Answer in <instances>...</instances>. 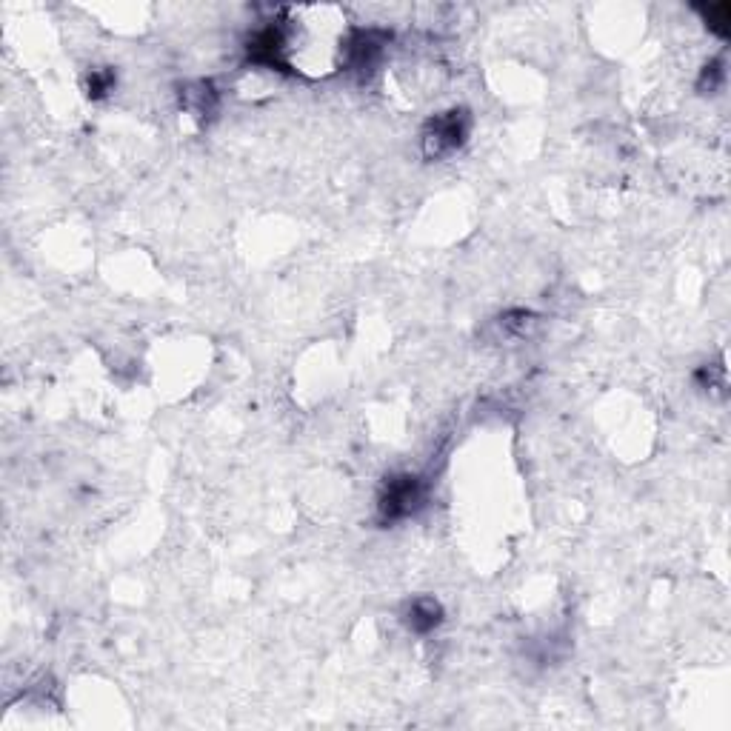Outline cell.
I'll use <instances>...</instances> for the list:
<instances>
[{
  "label": "cell",
  "instance_id": "8",
  "mask_svg": "<svg viewBox=\"0 0 731 731\" xmlns=\"http://www.w3.org/2000/svg\"><path fill=\"white\" fill-rule=\"evenodd\" d=\"M723 80H726V63L723 60H712L706 69H703V75H700V92L703 95H709V92H717L720 86H723Z\"/></svg>",
  "mask_w": 731,
  "mask_h": 731
},
{
  "label": "cell",
  "instance_id": "1",
  "mask_svg": "<svg viewBox=\"0 0 731 731\" xmlns=\"http://www.w3.org/2000/svg\"><path fill=\"white\" fill-rule=\"evenodd\" d=\"M389 43H392V35L386 29L355 26V29L343 32V38H340L337 63H340V69L352 72L355 78L369 80L380 69L383 58H386Z\"/></svg>",
  "mask_w": 731,
  "mask_h": 731
},
{
  "label": "cell",
  "instance_id": "3",
  "mask_svg": "<svg viewBox=\"0 0 731 731\" xmlns=\"http://www.w3.org/2000/svg\"><path fill=\"white\" fill-rule=\"evenodd\" d=\"M469 135H472V115H469V109H457L455 106L449 112L435 115L423 126L420 149L429 160H443L460 152Z\"/></svg>",
  "mask_w": 731,
  "mask_h": 731
},
{
  "label": "cell",
  "instance_id": "4",
  "mask_svg": "<svg viewBox=\"0 0 731 731\" xmlns=\"http://www.w3.org/2000/svg\"><path fill=\"white\" fill-rule=\"evenodd\" d=\"M400 620H403V626H406V629H409L412 634H417V637H426V634H432L435 629L443 626L446 612H443V606H440V600H437V597L420 594V597L409 600V603L403 606Z\"/></svg>",
  "mask_w": 731,
  "mask_h": 731
},
{
  "label": "cell",
  "instance_id": "9",
  "mask_svg": "<svg viewBox=\"0 0 731 731\" xmlns=\"http://www.w3.org/2000/svg\"><path fill=\"white\" fill-rule=\"evenodd\" d=\"M697 383L703 386V389H714V383L723 389L726 386V369L720 366V363H712V366H703L700 372H697Z\"/></svg>",
  "mask_w": 731,
  "mask_h": 731
},
{
  "label": "cell",
  "instance_id": "5",
  "mask_svg": "<svg viewBox=\"0 0 731 731\" xmlns=\"http://www.w3.org/2000/svg\"><path fill=\"white\" fill-rule=\"evenodd\" d=\"M180 106L192 115V118L206 120L218 112L220 92L212 80H192L180 89Z\"/></svg>",
  "mask_w": 731,
  "mask_h": 731
},
{
  "label": "cell",
  "instance_id": "7",
  "mask_svg": "<svg viewBox=\"0 0 731 731\" xmlns=\"http://www.w3.org/2000/svg\"><path fill=\"white\" fill-rule=\"evenodd\" d=\"M115 86H118V75H115V69H109V66H98V69H92V72L86 75V95L92 100L109 98V95L115 92Z\"/></svg>",
  "mask_w": 731,
  "mask_h": 731
},
{
  "label": "cell",
  "instance_id": "6",
  "mask_svg": "<svg viewBox=\"0 0 731 731\" xmlns=\"http://www.w3.org/2000/svg\"><path fill=\"white\" fill-rule=\"evenodd\" d=\"M697 12L703 15L709 32H714L720 40L729 38L731 32V6L729 3H709V6H697Z\"/></svg>",
  "mask_w": 731,
  "mask_h": 731
},
{
  "label": "cell",
  "instance_id": "2",
  "mask_svg": "<svg viewBox=\"0 0 731 731\" xmlns=\"http://www.w3.org/2000/svg\"><path fill=\"white\" fill-rule=\"evenodd\" d=\"M426 480L412 472H397L383 480L377 492V523L395 526L403 520H412L426 506Z\"/></svg>",
  "mask_w": 731,
  "mask_h": 731
}]
</instances>
